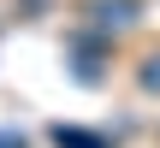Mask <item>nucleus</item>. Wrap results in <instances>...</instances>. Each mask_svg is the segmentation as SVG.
I'll use <instances>...</instances> for the list:
<instances>
[{
	"mask_svg": "<svg viewBox=\"0 0 160 148\" xmlns=\"http://www.w3.org/2000/svg\"><path fill=\"white\" fill-rule=\"evenodd\" d=\"M142 89H154V95H160V53L148 59V65H142Z\"/></svg>",
	"mask_w": 160,
	"mask_h": 148,
	"instance_id": "3",
	"label": "nucleus"
},
{
	"mask_svg": "<svg viewBox=\"0 0 160 148\" xmlns=\"http://www.w3.org/2000/svg\"><path fill=\"white\" fill-rule=\"evenodd\" d=\"M53 142H59V148H107L101 136H89V131H71V125H59V131H53Z\"/></svg>",
	"mask_w": 160,
	"mask_h": 148,
	"instance_id": "2",
	"label": "nucleus"
},
{
	"mask_svg": "<svg viewBox=\"0 0 160 148\" xmlns=\"http://www.w3.org/2000/svg\"><path fill=\"white\" fill-rule=\"evenodd\" d=\"M0 148H24V136L18 131H0Z\"/></svg>",
	"mask_w": 160,
	"mask_h": 148,
	"instance_id": "4",
	"label": "nucleus"
},
{
	"mask_svg": "<svg viewBox=\"0 0 160 148\" xmlns=\"http://www.w3.org/2000/svg\"><path fill=\"white\" fill-rule=\"evenodd\" d=\"M131 12H137L131 0H95V24H101V30H119V24H131Z\"/></svg>",
	"mask_w": 160,
	"mask_h": 148,
	"instance_id": "1",
	"label": "nucleus"
}]
</instances>
